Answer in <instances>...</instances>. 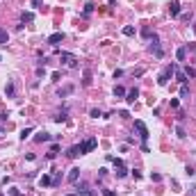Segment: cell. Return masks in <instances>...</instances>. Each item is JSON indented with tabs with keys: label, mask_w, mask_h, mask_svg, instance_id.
I'll return each mask as SVG.
<instances>
[{
	"label": "cell",
	"mask_w": 196,
	"mask_h": 196,
	"mask_svg": "<svg viewBox=\"0 0 196 196\" xmlns=\"http://www.w3.org/2000/svg\"><path fill=\"white\" fill-rule=\"evenodd\" d=\"M82 84H84V87H89V84H91V71H84V80H82Z\"/></svg>",
	"instance_id": "7402d4cb"
},
{
	"label": "cell",
	"mask_w": 196,
	"mask_h": 196,
	"mask_svg": "<svg viewBox=\"0 0 196 196\" xmlns=\"http://www.w3.org/2000/svg\"><path fill=\"white\" fill-rule=\"evenodd\" d=\"M77 155H80V144H75V146H71V148L66 150V157L68 160H75Z\"/></svg>",
	"instance_id": "30bf717a"
},
{
	"label": "cell",
	"mask_w": 196,
	"mask_h": 196,
	"mask_svg": "<svg viewBox=\"0 0 196 196\" xmlns=\"http://www.w3.org/2000/svg\"><path fill=\"white\" fill-rule=\"evenodd\" d=\"M169 105H171L173 109H178V107H180V100H178V98H171V100H169Z\"/></svg>",
	"instance_id": "f1b7e54d"
},
{
	"label": "cell",
	"mask_w": 196,
	"mask_h": 196,
	"mask_svg": "<svg viewBox=\"0 0 196 196\" xmlns=\"http://www.w3.org/2000/svg\"><path fill=\"white\" fill-rule=\"evenodd\" d=\"M32 7H41V0H32Z\"/></svg>",
	"instance_id": "74e56055"
},
{
	"label": "cell",
	"mask_w": 196,
	"mask_h": 196,
	"mask_svg": "<svg viewBox=\"0 0 196 196\" xmlns=\"http://www.w3.org/2000/svg\"><path fill=\"white\" fill-rule=\"evenodd\" d=\"M39 185H41V187H48V185H52V180H50V175H48V173H43L41 178H39Z\"/></svg>",
	"instance_id": "e0dca14e"
},
{
	"label": "cell",
	"mask_w": 196,
	"mask_h": 196,
	"mask_svg": "<svg viewBox=\"0 0 196 196\" xmlns=\"http://www.w3.org/2000/svg\"><path fill=\"white\" fill-rule=\"evenodd\" d=\"M185 57H187V48H178L175 50V59L178 62H185Z\"/></svg>",
	"instance_id": "5bb4252c"
},
{
	"label": "cell",
	"mask_w": 196,
	"mask_h": 196,
	"mask_svg": "<svg viewBox=\"0 0 196 196\" xmlns=\"http://www.w3.org/2000/svg\"><path fill=\"white\" fill-rule=\"evenodd\" d=\"M14 91H16L14 82H7V87H5V93H7V98H14Z\"/></svg>",
	"instance_id": "d6986e66"
},
{
	"label": "cell",
	"mask_w": 196,
	"mask_h": 196,
	"mask_svg": "<svg viewBox=\"0 0 196 196\" xmlns=\"http://www.w3.org/2000/svg\"><path fill=\"white\" fill-rule=\"evenodd\" d=\"M180 96H182V98L189 96V87H187V82H185V84H180Z\"/></svg>",
	"instance_id": "cb8c5ba5"
},
{
	"label": "cell",
	"mask_w": 196,
	"mask_h": 196,
	"mask_svg": "<svg viewBox=\"0 0 196 196\" xmlns=\"http://www.w3.org/2000/svg\"><path fill=\"white\" fill-rule=\"evenodd\" d=\"M185 75H187V77H196V71H194L191 66H187V68H185Z\"/></svg>",
	"instance_id": "83f0119b"
},
{
	"label": "cell",
	"mask_w": 196,
	"mask_h": 196,
	"mask_svg": "<svg viewBox=\"0 0 196 196\" xmlns=\"http://www.w3.org/2000/svg\"><path fill=\"white\" fill-rule=\"evenodd\" d=\"M132 75H134V77H141V75H144V68H134Z\"/></svg>",
	"instance_id": "836d02e7"
},
{
	"label": "cell",
	"mask_w": 196,
	"mask_h": 196,
	"mask_svg": "<svg viewBox=\"0 0 196 196\" xmlns=\"http://www.w3.org/2000/svg\"><path fill=\"white\" fill-rule=\"evenodd\" d=\"M30 134H32V128H25V130H23V132H21V139L25 141L27 137H30Z\"/></svg>",
	"instance_id": "4316f807"
},
{
	"label": "cell",
	"mask_w": 196,
	"mask_h": 196,
	"mask_svg": "<svg viewBox=\"0 0 196 196\" xmlns=\"http://www.w3.org/2000/svg\"><path fill=\"white\" fill-rule=\"evenodd\" d=\"M66 196H77V194H66Z\"/></svg>",
	"instance_id": "f35d334b"
},
{
	"label": "cell",
	"mask_w": 196,
	"mask_h": 196,
	"mask_svg": "<svg viewBox=\"0 0 196 196\" xmlns=\"http://www.w3.org/2000/svg\"><path fill=\"white\" fill-rule=\"evenodd\" d=\"M59 62H62L64 66L75 68V66H77V57L73 55V52H59Z\"/></svg>",
	"instance_id": "7a4b0ae2"
},
{
	"label": "cell",
	"mask_w": 196,
	"mask_h": 196,
	"mask_svg": "<svg viewBox=\"0 0 196 196\" xmlns=\"http://www.w3.org/2000/svg\"><path fill=\"white\" fill-rule=\"evenodd\" d=\"M123 34H125V36H132V34H134V27H132V25H125V27H123Z\"/></svg>",
	"instance_id": "d4e9b609"
},
{
	"label": "cell",
	"mask_w": 196,
	"mask_h": 196,
	"mask_svg": "<svg viewBox=\"0 0 196 196\" xmlns=\"http://www.w3.org/2000/svg\"><path fill=\"white\" fill-rule=\"evenodd\" d=\"M137 96H139V89L134 87V89H130V91H125V100H128L130 105L134 103V100H137Z\"/></svg>",
	"instance_id": "ba28073f"
},
{
	"label": "cell",
	"mask_w": 196,
	"mask_h": 196,
	"mask_svg": "<svg viewBox=\"0 0 196 196\" xmlns=\"http://www.w3.org/2000/svg\"><path fill=\"white\" fill-rule=\"evenodd\" d=\"M93 7H96L93 2H87V5H84V11H82V16H89V14L93 11Z\"/></svg>",
	"instance_id": "44dd1931"
},
{
	"label": "cell",
	"mask_w": 196,
	"mask_h": 196,
	"mask_svg": "<svg viewBox=\"0 0 196 196\" xmlns=\"http://www.w3.org/2000/svg\"><path fill=\"white\" fill-rule=\"evenodd\" d=\"M96 146H98V141L93 139V137H91V139H87V141H82V144H80V155H84V153H91V150L96 148Z\"/></svg>",
	"instance_id": "5b68a950"
},
{
	"label": "cell",
	"mask_w": 196,
	"mask_h": 196,
	"mask_svg": "<svg viewBox=\"0 0 196 196\" xmlns=\"http://www.w3.org/2000/svg\"><path fill=\"white\" fill-rule=\"evenodd\" d=\"M77 180H80V169H77V166H73V169L68 171V182H73V185H75Z\"/></svg>",
	"instance_id": "9c48e42d"
},
{
	"label": "cell",
	"mask_w": 196,
	"mask_h": 196,
	"mask_svg": "<svg viewBox=\"0 0 196 196\" xmlns=\"http://www.w3.org/2000/svg\"><path fill=\"white\" fill-rule=\"evenodd\" d=\"M75 194H77V196H96L91 189H89L87 182H80V180L75 182Z\"/></svg>",
	"instance_id": "277c9868"
},
{
	"label": "cell",
	"mask_w": 196,
	"mask_h": 196,
	"mask_svg": "<svg viewBox=\"0 0 196 196\" xmlns=\"http://www.w3.org/2000/svg\"><path fill=\"white\" fill-rule=\"evenodd\" d=\"M9 196H23V194L16 189V187H11V189H9Z\"/></svg>",
	"instance_id": "e575fe53"
},
{
	"label": "cell",
	"mask_w": 196,
	"mask_h": 196,
	"mask_svg": "<svg viewBox=\"0 0 196 196\" xmlns=\"http://www.w3.org/2000/svg\"><path fill=\"white\" fill-rule=\"evenodd\" d=\"M73 91H75V87H73V84H66V87H62L57 93H59V98H64V96H71Z\"/></svg>",
	"instance_id": "8fae6325"
},
{
	"label": "cell",
	"mask_w": 196,
	"mask_h": 196,
	"mask_svg": "<svg viewBox=\"0 0 196 196\" xmlns=\"http://www.w3.org/2000/svg\"><path fill=\"white\" fill-rule=\"evenodd\" d=\"M66 119H68V112H66V109H62V112L55 116V123H64Z\"/></svg>",
	"instance_id": "9a60e30c"
},
{
	"label": "cell",
	"mask_w": 196,
	"mask_h": 196,
	"mask_svg": "<svg viewBox=\"0 0 196 196\" xmlns=\"http://www.w3.org/2000/svg\"><path fill=\"white\" fill-rule=\"evenodd\" d=\"M114 96H116V98H123V96H125V89L121 87V84H116V87H114Z\"/></svg>",
	"instance_id": "ffe728a7"
},
{
	"label": "cell",
	"mask_w": 196,
	"mask_h": 196,
	"mask_svg": "<svg viewBox=\"0 0 196 196\" xmlns=\"http://www.w3.org/2000/svg\"><path fill=\"white\" fill-rule=\"evenodd\" d=\"M107 175V169H98V178H105Z\"/></svg>",
	"instance_id": "d590c367"
},
{
	"label": "cell",
	"mask_w": 196,
	"mask_h": 196,
	"mask_svg": "<svg viewBox=\"0 0 196 196\" xmlns=\"http://www.w3.org/2000/svg\"><path fill=\"white\" fill-rule=\"evenodd\" d=\"M173 75H175V80H178V82H180V84H185V82H187V75H185V71H180V68H178V66H175Z\"/></svg>",
	"instance_id": "4fadbf2b"
},
{
	"label": "cell",
	"mask_w": 196,
	"mask_h": 196,
	"mask_svg": "<svg viewBox=\"0 0 196 196\" xmlns=\"http://www.w3.org/2000/svg\"><path fill=\"white\" fill-rule=\"evenodd\" d=\"M185 173H187V175H194V173H196V169H194L191 164H187V166H185Z\"/></svg>",
	"instance_id": "f546056e"
},
{
	"label": "cell",
	"mask_w": 196,
	"mask_h": 196,
	"mask_svg": "<svg viewBox=\"0 0 196 196\" xmlns=\"http://www.w3.org/2000/svg\"><path fill=\"white\" fill-rule=\"evenodd\" d=\"M7 39H9L7 30H5V27H0V46H7Z\"/></svg>",
	"instance_id": "ac0fdd59"
},
{
	"label": "cell",
	"mask_w": 196,
	"mask_h": 196,
	"mask_svg": "<svg viewBox=\"0 0 196 196\" xmlns=\"http://www.w3.org/2000/svg\"><path fill=\"white\" fill-rule=\"evenodd\" d=\"M103 196H114V191L112 189H103Z\"/></svg>",
	"instance_id": "8d00e7d4"
},
{
	"label": "cell",
	"mask_w": 196,
	"mask_h": 196,
	"mask_svg": "<svg viewBox=\"0 0 196 196\" xmlns=\"http://www.w3.org/2000/svg\"><path fill=\"white\" fill-rule=\"evenodd\" d=\"M169 11H171V16H178V14H180V2H178V0H171Z\"/></svg>",
	"instance_id": "7c38bea8"
},
{
	"label": "cell",
	"mask_w": 196,
	"mask_h": 196,
	"mask_svg": "<svg viewBox=\"0 0 196 196\" xmlns=\"http://www.w3.org/2000/svg\"><path fill=\"white\" fill-rule=\"evenodd\" d=\"M0 196H5V194H0Z\"/></svg>",
	"instance_id": "ab89813d"
},
{
	"label": "cell",
	"mask_w": 196,
	"mask_h": 196,
	"mask_svg": "<svg viewBox=\"0 0 196 196\" xmlns=\"http://www.w3.org/2000/svg\"><path fill=\"white\" fill-rule=\"evenodd\" d=\"M21 21H23V23H32V21H34V14H32V11H23V14H21Z\"/></svg>",
	"instance_id": "2e32d148"
},
{
	"label": "cell",
	"mask_w": 196,
	"mask_h": 196,
	"mask_svg": "<svg viewBox=\"0 0 196 196\" xmlns=\"http://www.w3.org/2000/svg\"><path fill=\"white\" fill-rule=\"evenodd\" d=\"M150 180H153V182H160L162 175H160V173H150Z\"/></svg>",
	"instance_id": "d6a6232c"
},
{
	"label": "cell",
	"mask_w": 196,
	"mask_h": 196,
	"mask_svg": "<svg viewBox=\"0 0 196 196\" xmlns=\"http://www.w3.org/2000/svg\"><path fill=\"white\" fill-rule=\"evenodd\" d=\"M141 36H144V39H150V36H153V32H150V27H144V30H141Z\"/></svg>",
	"instance_id": "484cf974"
},
{
	"label": "cell",
	"mask_w": 196,
	"mask_h": 196,
	"mask_svg": "<svg viewBox=\"0 0 196 196\" xmlns=\"http://www.w3.org/2000/svg\"><path fill=\"white\" fill-rule=\"evenodd\" d=\"M173 71H175V64H169V66L157 75V84H160V87H166V84H169V77L173 75Z\"/></svg>",
	"instance_id": "6da1fadb"
},
{
	"label": "cell",
	"mask_w": 196,
	"mask_h": 196,
	"mask_svg": "<svg viewBox=\"0 0 196 196\" xmlns=\"http://www.w3.org/2000/svg\"><path fill=\"white\" fill-rule=\"evenodd\" d=\"M134 128H137V132H139V139L146 144V141H148V137H150V134H148V128H146V123H144V121H134Z\"/></svg>",
	"instance_id": "3957f363"
},
{
	"label": "cell",
	"mask_w": 196,
	"mask_h": 196,
	"mask_svg": "<svg viewBox=\"0 0 196 196\" xmlns=\"http://www.w3.org/2000/svg\"><path fill=\"white\" fill-rule=\"evenodd\" d=\"M50 139H52V134H50V132H46V130L36 132V137H34V141H39V144H43V141H50Z\"/></svg>",
	"instance_id": "52a82bcc"
},
{
	"label": "cell",
	"mask_w": 196,
	"mask_h": 196,
	"mask_svg": "<svg viewBox=\"0 0 196 196\" xmlns=\"http://www.w3.org/2000/svg\"><path fill=\"white\" fill-rule=\"evenodd\" d=\"M175 134H178V137H180V139H185V137H187V134H185V130H182L180 125H178V128H175Z\"/></svg>",
	"instance_id": "4dcf8cb0"
},
{
	"label": "cell",
	"mask_w": 196,
	"mask_h": 196,
	"mask_svg": "<svg viewBox=\"0 0 196 196\" xmlns=\"http://www.w3.org/2000/svg\"><path fill=\"white\" fill-rule=\"evenodd\" d=\"M62 39H64V34H62V32H55V34H50V36L46 39V43H48V46H57V43L62 41Z\"/></svg>",
	"instance_id": "8992f818"
},
{
	"label": "cell",
	"mask_w": 196,
	"mask_h": 196,
	"mask_svg": "<svg viewBox=\"0 0 196 196\" xmlns=\"http://www.w3.org/2000/svg\"><path fill=\"white\" fill-rule=\"evenodd\" d=\"M93 116V119H98V116H103V112H100V109H91V112H89Z\"/></svg>",
	"instance_id": "1f68e13d"
},
{
	"label": "cell",
	"mask_w": 196,
	"mask_h": 196,
	"mask_svg": "<svg viewBox=\"0 0 196 196\" xmlns=\"http://www.w3.org/2000/svg\"><path fill=\"white\" fill-rule=\"evenodd\" d=\"M116 175H119V178H125V175H128V169H125V164L116 169Z\"/></svg>",
	"instance_id": "603a6c76"
}]
</instances>
